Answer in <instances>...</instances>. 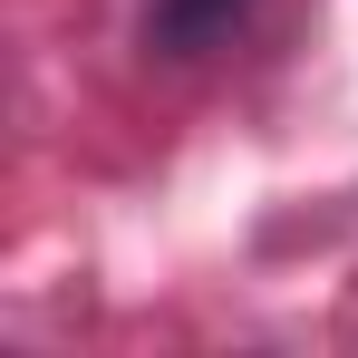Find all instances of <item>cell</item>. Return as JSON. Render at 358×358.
Instances as JSON below:
<instances>
[{
    "label": "cell",
    "instance_id": "6da1fadb",
    "mask_svg": "<svg viewBox=\"0 0 358 358\" xmlns=\"http://www.w3.org/2000/svg\"><path fill=\"white\" fill-rule=\"evenodd\" d=\"M242 20H252V0H145V49L155 59H203Z\"/></svg>",
    "mask_w": 358,
    "mask_h": 358
}]
</instances>
